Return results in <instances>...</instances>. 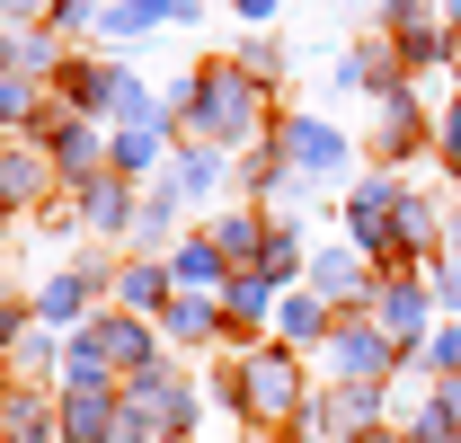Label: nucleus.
I'll return each mask as SVG.
<instances>
[{"label":"nucleus","instance_id":"obj_1","mask_svg":"<svg viewBox=\"0 0 461 443\" xmlns=\"http://www.w3.org/2000/svg\"><path fill=\"white\" fill-rule=\"evenodd\" d=\"M186 133L195 142H213V151H249L258 133H267V80H249L240 62H204V71H186Z\"/></svg>","mask_w":461,"mask_h":443},{"label":"nucleus","instance_id":"obj_2","mask_svg":"<svg viewBox=\"0 0 461 443\" xmlns=\"http://www.w3.org/2000/svg\"><path fill=\"white\" fill-rule=\"evenodd\" d=\"M213 399H222V408H240L258 435H285L293 417L311 408V382H302L293 346H276V337H267V346H249V355L230 364L222 382H213Z\"/></svg>","mask_w":461,"mask_h":443},{"label":"nucleus","instance_id":"obj_3","mask_svg":"<svg viewBox=\"0 0 461 443\" xmlns=\"http://www.w3.org/2000/svg\"><path fill=\"white\" fill-rule=\"evenodd\" d=\"M276 151H285V168L302 186H329V177H346V160H355L329 115H285V124H276Z\"/></svg>","mask_w":461,"mask_h":443},{"label":"nucleus","instance_id":"obj_4","mask_svg":"<svg viewBox=\"0 0 461 443\" xmlns=\"http://www.w3.org/2000/svg\"><path fill=\"white\" fill-rule=\"evenodd\" d=\"M320 355H329V373H338V382H391V373L408 364V355H400L382 329H373V320H338Z\"/></svg>","mask_w":461,"mask_h":443},{"label":"nucleus","instance_id":"obj_5","mask_svg":"<svg viewBox=\"0 0 461 443\" xmlns=\"http://www.w3.org/2000/svg\"><path fill=\"white\" fill-rule=\"evenodd\" d=\"M364 311H373V329L391 337L400 355H417V346H426V311H435V284L426 276H391V284H373Z\"/></svg>","mask_w":461,"mask_h":443},{"label":"nucleus","instance_id":"obj_6","mask_svg":"<svg viewBox=\"0 0 461 443\" xmlns=\"http://www.w3.org/2000/svg\"><path fill=\"white\" fill-rule=\"evenodd\" d=\"M276 302H285V293H276V284L258 276V267L222 284V337H230V346H240V355H249V346H267V337H258V329H276Z\"/></svg>","mask_w":461,"mask_h":443},{"label":"nucleus","instance_id":"obj_7","mask_svg":"<svg viewBox=\"0 0 461 443\" xmlns=\"http://www.w3.org/2000/svg\"><path fill=\"white\" fill-rule=\"evenodd\" d=\"M302 293H320L329 311H338V302H373V267H364L355 249H311V276H302Z\"/></svg>","mask_w":461,"mask_h":443},{"label":"nucleus","instance_id":"obj_8","mask_svg":"<svg viewBox=\"0 0 461 443\" xmlns=\"http://www.w3.org/2000/svg\"><path fill=\"white\" fill-rule=\"evenodd\" d=\"M45 186H54V151H45V142H9V151H0V204H9V213L45 204Z\"/></svg>","mask_w":461,"mask_h":443},{"label":"nucleus","instance_id":"obj_9","mask_svg":"<svg viewBox=\"0 0 461 443\" xmlns=\"http://www.w3.org/2000/svg\"><path fill=\"white\" fill-rule=\"evenodd\" d=\"M71 213L89 222V231H133V213H142V195H133V186H124L115 168H98V177H80Z\"/></svg>","mask_w":461,"mask_h":443},{"label":"nucleus","instance_id":"obj_10","mask_svg":"<svg viewBox=\"0 0 461 443\" xmlns=\"http://www.w3.org/2000/svg\"><path fill=\"white\" fill-rule=\"evenodd\" d=\"M0 443H62V390H9Z\"/></svg>","mask_w":461,"mask_h":443},{"label":"nucleus","instance_id":"obj_11","mask_svg":"<svg viewBox=\"0 0 461 443\" xmlns=\"http://www.w3.org/2000/svg\"><path fill=\"white\" fill-rule=\"evenodd\" d=\"M222 186H230V151H213V142H186V151H177V168H169L177 204H213Z\"/></svg>","mask_w":461,"mask_h":443},{"label":"nucleus","instance_id":"obj_12","mask_svg":"<svg viewBox=\"0 0 461 443\" xmlns=\"http://www.w3.org/2000/svg\"><path fill=\"white\" fill-rule=\"evenodd\" d=\"M115 302H124L133 320H151V311L177 302V276L160 267V258H124V267H115Z\"/></svg>","mask_w":461,"mask_h":443},{"label":"nucleus","instance_id":"obj_13","mask_svg":"<svg viewBox=\"0 0 461 443\" xmlns=\"http://www.w3.org/2000/svg\"><path fill=\"white\" fill-rule=\"evenodd\" d=\"M98 329V346L115 355V373H151L160 364V337H151V320H133V311H107V320H89Z\"/></svg>","mask_w":461,"mask_h":443},{"label":"nucleus","instance_id":"obj_14","mask_svg":"<svg viewBox=\"0 0 461 443\" xmlns=\"http://www.w3.org/2000/svg\"><path fill=\"white\" fill-rule=\"evenodd\" d=\"M426 133H435V115H417V89H391V98H382V124H373V151H382V160H408Z\"/></svg>","mask_w":461,"mask_h":443},{"label":"nucleus","instance_id":"obj_15","mask_svg":"<svg viewBox=\"0 0 461 443\" xmlns=\"http://www.w3.org/2000/svg\"><path fill=\"white\" fill-rule=\"evenodd\" d=\"M169 276H177V293H213V302H222L230 258L213 249V231H195V240H177V249H169Z\"/></svg>","mask_w":461,"mask_h":443},{"label":"nucleus","instance_id":"obj_16","mask_svg":"<svg viewBox=\"0 0 461 443\" xmlns=\"http://www.w3.org/2000/svg\"><path fill=\"white\" fill-rule=\"evenodd\" d=\"M124 399L115 390H62V443H115Z\"/></svg>","mask_w":461,"mask_h":443},{"label":"nucleus","instance_id":"obj_17","mask_svg":"<svg viewBox=\"0 0 461 443\" xmlns=\"http://www.w3.org/2000/svg\"><path fill=\"white\" fill-rule=\"evenodd\" d=\"M169 160V124H115V142H107V168L133 186V177H151V168Z\"/></svg>","mask_w":461,"mask_h":443},{"label":"nucleus","instance_id":"obj_18","mask_svg":"<svg viewBox=\"0 0 461 443\" xmlns=\"http://www.w3.org/2000/svg\"><path fill=\"white\" fill-rule=\"evenodd\" d=\"M186 27V18H195V0H107V18H98V36H107V45H124V36H142V27Z\"/></svg>","mask_w":461,"mask_h":443},{"label":"nucleus","instance_id":"obj_19","mask_svg":"<svg viewBox=\"0 0 461 443\" xmlns=\"http://www.w3.org/2000/svg\"><path fill=\"white\" fill-rule=\"evenodd\" d=\"M276 346H329V329H338V311H329V302H320V293H302V284H293L285 302H276Z\"/></svg>","mask_w":461,"mask_h":443},{"label":"nucleus","instance_id":"obj_20","mask_svg":"<svg viewBox=\"0 0 461 443\" xmlns=\"http://www.w3.org/2000/svg\"><path fill=\"white\" fill-rule=\"evenodd\" d=\"M62 390H124L115 355L98 346V329H80V337H71V355H62Z\"/></svg>","mask_w":461,"mask_h":443},{"label":"nucleus","instance_id":"obj_21","mask_svg":"<svg viewBox=\"0 0 461 443\" xmlns=\"http://www.w3.org/2000/svg\"><path fill=\"white\" fill-rule=\"evenodd\" d=\"M160 329H169V346H204V337H222V302L213 293H177L160 311Z\"/></svg>","mask_w":461,"mask_h":443},{"label":"nucleus","instance_id":"obj_22","mask_svg":"<svg viewBox=\"0 0 461 443\" xmlns=\"http://www.w3.org/2000/svg\"><path fill=\"white\" fill-rule=\"evenodd\" d=\"M338 417H346V435H373L391 417V390L382 382H338Z\"/></svg>","mask_w":461,"mask_h":443},{"label":"nucleus","instance_id":"obj_23","mask_svg":"<svg viewBox=\"0 0 461 443\" xmlns=\"http://www.w3.org/2000/svg\"><path fill=\"white\" fill-rule=\"evenodd\" d=\"M18 71H27V80H62V71H71L54 27H18Z\"/></svg>","mask_w":461,"mask_h":443},{"label":"nucleus","instance_id":"obj_24","mask_svg":"<svg viewBox=\"0 0 461 443\" xmlns=\"http://www.w3.org/2000/svg\"><path fill=\"white\" fill-rule=\"evenodd\" d=\"M36 124H45L36 80H27V71H9V80H0V133H36Z\"/></svg>","mask_w":461,"mask_h":443},{"label":"nucleus","instance_id":"obj_25","mask_svg":"<svg viewBox=\"0 0 461 443\" xmlns=\"http://www.w3.org/2000/svg\"><path fill=\"white\" fill-rule=\"evenodd\" d=\"M107 115L115 124H160V98L133 80V71H115V98H107Z\"/></svg>","mask_w":461,"mask_h":443},{"label":"nucleus","instance_id":"obj_26","mask_svg":"<svg viewBox=\"0 0 461 443\" xmlns=\"http://www.w3.org/2000/svg\"><path fill=\"white\" fill-rule=\"evenodd\" d=\"M169 231H177V195H142V213H133V240H142V249H160Z\"/></svg>","mask_w":461,"mask_h":443},{"label":"nucleus","instance_id":"obj_27","mask_svg":"<svg viewBox=\"0 0 461 443\" xmlns=\"http://www.w3.org/2000/svg\"><path fill=\"white\" fill-rule=\"evenodd\" d=\"M240 71H249V80H276V71H285V45H276V36H240Z\"/></svg>","mask_w":461,"mask_h":443},{"label":"nucleus","instance_id":"obj_28","mask_svg":"<svg viewBox=\"0 0 461 443\" xmlns=\"http://www.w3.org/2000/svg\"><path fill=\"white\" fill-rule=\"evenodd\" d=\"M36 329V302H9V293H0V364H9V355H18V337Z\"/></svg>","mask_w":461,"mask_h":443},{"label":"nucleus","instance_id":"obj_29","mask_svg":"<svg viewBox=\"0 0 461 443\" xmlns=\"http://www.w3.org/2000/svg\"><path fill=\"white\" fill-rule=\"evenodd\" d=\"M426 284H435V302H444V311H461V267H453V258H444V267H435Z\"/></svg>","mask_w":461,"mask_h":443},{"label":"nucleus","instance_id":"obj_30","mask_svg":"<svg viewBox=\"0 0 461 443\" xmlns=\"http://www.w3.org/2000/svg\"><path fill=\"white\" fill-rule=\"evenodd\" d=\"M230 9H240V18H249V27H258V18H276V9H285V0H230Z\"/></svg>","mask_w":461,"mask_h":443},{"label":"nucleus","instance_id":"obj_31","mask_svg":"<svg viewBox=\"0 0 461 443\" xmlns=\"http://www.w3.org/2000/svg\"><path fill=\"white\" fill-rule=\"evenodd\" d=\"M36 9H54V0H0V18H36Z\"/></svg>","mask_w":461,"mask_h":443},{"label":"nucleus","instance_id":"obj_32","mask_svg":"<svg viewBox=\"0 0 461 443\" xmlns=\"http://www.w3.org/2000/svg\"><path fill=\"white\" fill-rule=\"evenodd\" d=\"M9 71H18V36L0 27V80H9Z\"/></svg>","mask_w":461,"mask_h":443},{"label":"nucleus","instance_id":"obj_33","mask_svg":"<svg viewBox=\"0 0 461 443\" xmlns=\"http://www.w3.org/2000/svg\"><path fill=\"white\" fill-rule=\"evenodd\" d=\"M355 443H417V435H400V426H373V435H355Z\"/></svg>","mask_w":461,"mask_h":443},{"label":"nucleus","instance_id":"obj_34","mask_svg":"<svg viewBox=\"0 0 461 443\" xmlns=\"http://www.w3.org/2000/svg\"><path fill=\"white\" fill-rule=\"evenodd\" d=\"M444 249H453V267H461V213H453V222H444Z\"/></svg>","mask_w":461,"mask_h":443},{"label":"nucleus","instance_id":"obj_35","mask_svg":"<svg viewBox=\"0 0 461 443\" xmlns=\"http://www.w3.org/2000/svg\"><path fill=\"white\" fill-rule=\"evenodd\" d=\"M249 443H285V435H258V426H249Z\"/></svg>","mask_w":461,"mask_h":443},{"label":"nucleus","instance_id":"obj_36","mask_svg":"<svg viewBox=\"0 0 461 443\" xmlns=\"http://www.w3.org/2000/svg\"><path fill=\"white\" fill-rule=\"evenodd\" d=\"M0 408H9V373H0Z\"/></svg>","mask_w":461,"mask_h":443},{"label":"nucleus","instance_id":"obj_37","mask_svg":"<svg viewBox=\"0 0 461 443\" xmlns=\"http://www.w3.org/2000/svg\"><path fill=\"white\" fill-rule=\"evenodd\" d=\"M444 9H453V27H461V0H444Z\"/></svg>","mask_w":461,"mask_h":443},{"label":"nucleus","instance_id":"obj_38","mask_svg":"<svg viewBox=\"0 0 461 443\" xmlns=\"http://www.w3.org/2000/svg\"><path fill=\"white\" fill-rule=\"evenodd\" d=\"M453 443H461V435H453Z\"/></svg>","mask_w":461,"mask_h":443}]
</instances>
